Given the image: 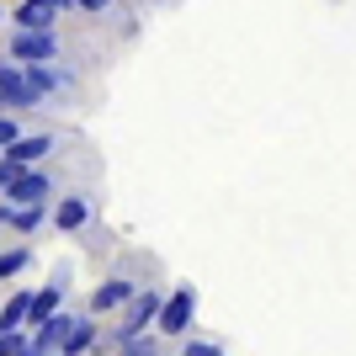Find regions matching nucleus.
I'll list each match as a JSON object with an SVG mask.
<instances>
[{
    "label": "nucleus",
    "mask_w": 356,
    "mask_h": 356,
    "mask_svg": "<svg viewBox=\"0 0 356 356\" xmlns=\"http://www.w3.org/2000/svg\"><path fill=\"white\" fill-rule=\"evenodd\" d=\"M27 128H32L27 118H16V112H0V154H6V149H11L16 138L27 134Z\"/></svg>",
    "instance_id": "obj_12"
},
{
    "label": "nucleus",
    "mask_w": 356,
    "mask_h": 356,
    "mask_svg": "<svg viewBox=\"0 0 356 356\" xmlns=\"http://www.w3.org/2000/svg\"><path fill=\"white\" fill-rule=\"evenodd\" d=\"M102 335H106V330H102V319L80 309V319H74V330H70V335H64V341H59V351H54V356H90V351H96V346H102Z\"/></svg>",
    "instance_id": "obj_8"
},
{
    "label": "nucleus",
    "mask_w": 356,
    "mask_h": 356,
    "mask_svg": "<svg viewBox=\"0 0 356 356\" xmlns=\"http://www.w3.org/2000/svg\"><path fill=\"white\" fill-rule=\"evenodd\" d=\"M138 6H144V0H138Z\"/></svg>",
    "instance_id": "obj_16"
},
{
    "label": "nucleus",
    "mask_w": 356,
    "mask_h": 356,
    "mask_svg": "<svg viewBox=\"0 0 356 356\" xmlns=\"http://www.w3.org/2000/svg\"><path fill=\"white\" fill-rule=\"evenodd\" d=\"M149 282H160V261H154L149 250H118L112 261H106V271L96 277V287H90L86 314H96V319H118Z\"/></svg>",
    "instance_id": "obj_1"
},
{
    "label": "nucleus",
    "mask_w": 356,
    "mask_h": 356,
    "mask_svg": "<svg viewBox=\"0 0 356 356\" xmlns=\"http://www.w3.org/2000/svg\"><path fill=\"white\" fill-rule=\"evenodd\" d=\"M176 356H229V341L213 335V330H192L176 341Z\"/></svg>",
    "instance_id": "obj_10"
},
{
    "label": "nucleus",
    "mask_w": 356,
    "mask_h": 356,
    "mask_svg": "<svg viewBox=\"0 0 356 356\" xmlns=\"http://www.w3.org/2000/svg\"><path fill=\"white\" fill-rule=\"evenodd\" d=\"M154 330H160L165 341H181V335L197 330V287L192 282H176L165 293V309H160V319H154Z\"/></svg>",
    "instance_id": "obj_5"
},
{
    "label": "nucleus",
    "mask_w": 356,
    "mask_h": 356,
    "mask_svg": "<svg viewBox=\"0 0 356 356\" xmlns=\"http://www.w3.org/2000/svg\"><path fill=\"white\" fill-rule=\"evenodd\" d=\"M32 293L38 287H16L6 303H0V330H27V314H32Z\"/></svg>",
    "instance_id": "obj_11"
},
{
    "label": "nucleus",
    "mask_w": 356,
    "mask_h": 356,
    "mask_svg": "<svg viewBox=\"0 0 356 356\" xmlns=\"http://www.w3.org/2000/svg\"><path fill=\"white\" fill-rule=\"evenodd\" d=\"M0 112H6V102H0Z\"/></svg>",
    "instance_id": "obj_15"
},
{
    "label": "nucleus",
    "mask_w": 356,
    "mask_h": 356,
    "mask_svg": "<svg viewBox=\"0 0 356 356\" xmlns=\"http://www.w3.org/2000/svg\"><path fill=\"white\" fill-rule=\"evenodd\" d=\"M54 218V202H22V208L6 213V234L11 239H38Z\"/></svg>",
    "instance_id": "obj_7"
},
{
    "label": "nucleus",
    "mask_w": 356,
    "mask_h": 356,
    "mask_svg": "<svg viewBox=\"0 0 356 356\" xmlns=\"http://www.w3.org/2000/svg\"><path fill=\"white\" fill-rule=\"evenodd\" d=\"M0 102H6V112H16V118L54 112V106H48V96L27 80V70H22L16 59H6V54H0Z\"/></svg>",
    "instance_id": "obj_4"
},
{
    "label": "nucleus",
    "mask_w": 356,
    "mask_h": 356,
    "mask_svg": "<svg viewBox=\"0 0 356 356\" xmlns=\"http://www.w3.org/2000/svg\"><path fill=\"white\" fill-rule=\"evenodd\" d=\"M0 22H11V11H6V0H0Z\"/></svg>",
    "instance_id": "obj_14"
},
{
    "label": "nucleus",
    "mask_w": 356,
    "mask_h": 356,
    "mask_svg": "<svg viewBox=\"0 0 356 356\" xmlns=\"http://www.w3.org/2000/svg\"><path fill=\"white\" fill-rule=\"evenodd\" d=\"M6 59L16 64H54V59H74L80 70H90L80 54H74V43L64 38V27H38V32H16L6 38Z\"/></svg>",
    "instance_id": "obj_3"
},
{
    "label": "nucleus",
    "mask_w": 356,
    "mask_h": 356,
    "mask_svg": "<svg viewBox=\"0 0 356 356\" xmlns=\"http://www.w3.org/2000/svg\"><path fill=\"white\" fill-rule=\"evenodd\" d=\"M27 356H32V351H27Z\"/></svg>",
    "instance_id": "obj_17"
},
{
    "label": "nucleus",
    "mask_w": 356,
    "mask_h": 356,
    "mask_svg": "<svg viewBox=\"0 0 356 356\" xmlns=\"http://www.w3.org/2000/svg\"><path fill=\"white\" fill-rule=\"evenodd\" d=\"M102 223V181H80V186H64L59 197H54V218H48V229L64 239H80L86 229H96Z\"/></svg>",
    "instance_id": "obj_2"
},
{
    "label": "nucleus",
    "mask_w": 356,
    "mask_h": 356,
    "mask_svg": "<svg viewBox=\"0 0 356 356\" xmlns=\"http://www.w3.org/2000/svg\"><path fill=\"white\" fill-rule=\"evenodd\" d=\"M32 266H38L32 239H11V245H0V287H6V282H22Z\"/></svg>",
    "instance_id": "obj_9"
},
{
    "label": "nucleus",
    "mask_w": 356,
    "mask_h": 356,
    "mask_svg": "<svg viewBox=\"0 0 356 356\" xmlns=\"http://www.w3.org/2000/svg\"><path fill=\"white\" fill-rule=\"evenodd\" d=\"M64 16H74V0H16L11 6V27L16 32L64 27Z\"/></svg>",
    "instance_id": "obj_6"
},
{
    "label": "nucleus",
    "mask_w": 356,
    "mask_h": 356,
    "mask_svg": "<svg viewBox=\"0 0 356 356\" xmlns=\"http://www.w3.org/2000/svg\"><path fill=\"white\" fill-rule=\"evenodd\" d=\"M32 351V330H0V356H27Z\"/></svg>",
    "instance_id": "obj_13"
}]
</instances>
